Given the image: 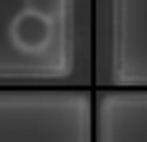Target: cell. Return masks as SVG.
Masks as SVG:
<instances>
[{
	"instance_id": "6da1fadb",
	"label": "cell",
	"mask_w": 147,
	"mask_h": 142,
	"mask_svg": "<svg viewBox=\"0 0 147 142\" xmlns=\"http://www.w3.org/2000/svg\"><path fill=\"white\" fill-rule=\"evenodd\" d=\"M92 2H94V4H100V2H106V0H92Z\"/></svg>"
}]
</instances>
